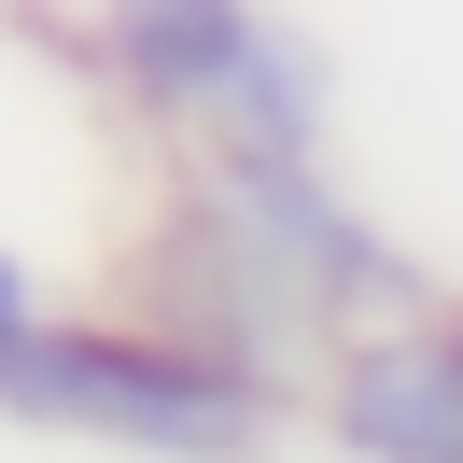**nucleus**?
Masks as SVG:
<instances>
[{
    "label": "nucleus",
    "mask_w": 463,
    "mask_h": 463,
    "mask_svg": "<svg viewBox=\"0 0 463 463\" xmlns=\"http://www.w3.org/2000/svg\"><path fill=\"white\" fill-rule=\"evenodd\" d=\"M14 323H43V309H29V267L0 253V337H14Z\"/></svg>",
    "instance_id": "5"
},
{
    "label": "nucleus",
    "mask_w": 463,
    "mask_h": 463,
    "mask_svg": "<svg viewBox=\"0 0 463 463\" xmlns=\"http://www.w3.org/2000/svg\"><path fill=\"white\" fill-rule=\"evenodd\" d=\"M211 211H225V225L253 239L295 295H309V309H407V295H421V281H407V267H393V253H379V239L309 183V155H253V141H225V197H211Z\"/></svg>",
    "instance_id": "2"
},
{
    "label": "nucleus",
    "mask_w": 463,
    "mask_h": 463,
    "mask_svg": "<svg viewBox=\"0 0 463 463\" xmlns=\"http://www.w3.org/2000/svg\"><path fill=\"white\" fill-rule=\"evenodd\" d=\"M337 449L351 463H463V323H379L337 351Z\"/></svg>",
    "instance_id": "3"
},
{
    "label": "nucleus",
    "mask_w": 463,
    "mask_h": 463,
    "mask_svg": "<svg viewBox=\"0 0 463 463\" xmlns=\"http://www.w3.org/2000/svg\"><path fill=\"white\" fill-rule=\"evenodd\" d=\"M253 407H267V379L211 365L197 337H127V323H14L0 337V421H43V435L239 463L253 449Z\"/></svg>",
    "instance_id": "1"
},
{
    "label": "nucleus",
    "mask_w": 463,
    "mask_h": 463,
    "mask_svg": "<svg viewBox=\"0 0 463 463\" xmlns=\"http://www.w3.org/2000/svg\"><path fill=\"white\" fill-rule=\"evenodd\" d=\"M99 43L155 113H225V85L253 71L267 14L253 0H99Z\"/></svg>",
    "instance_id": "4"
}]
</instances>
